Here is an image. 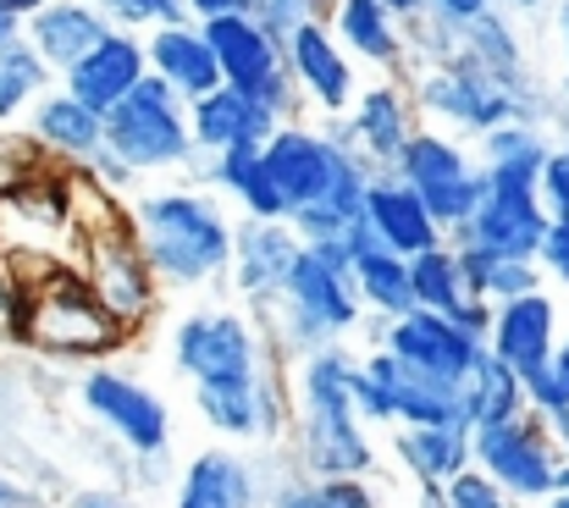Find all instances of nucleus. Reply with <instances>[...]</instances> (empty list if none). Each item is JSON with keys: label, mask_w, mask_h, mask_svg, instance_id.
Instances as JSON below:
<instances>
[{"label": "nucleus", "mask_w": 569, "mask_h": 508, "mask_svg": "<svg viewBox=\"0 0 569 508\" xmlns=\"http://www.w3.org/2000/svg\"><path fill=\"white\" fill-rule=\"evenodd\" d=\"M420 106H426L431 117L465 128V133H481V139H487L492 128H509V122L542 128V122H553V111H559L542 83L515 89V83H503L498 72H487L465 44H459L448 61L426 67V78H420Z\"/></svg>", "instance_id": "obj_1"}, {"label": "nucleus", "mask_w": 569, "mask_h": 508, "mask_svg": "<svg viewBox=\"0 0 569 508\" xmlns=\"http://www.w3.org/2000/svg\"><path fill=\"white\" fill-rule=\"evenodd\" d=\"M139 255L167 282H204L232 260V227L204 193H150L139 205Z\"/></svg>", "instance_id": "obj_2"}, {"label": "nucleus", "mask_w": 569, "mask_h": 508, "mask_svg": "<svg viewBox=\"0 0 569 508\" xmlns=\"http://www.w3.org/2000/svg\"><path fill=\"white\" fill-rule=\"evenodd\" d=\"M305 459L327 481H360V470H371V442L349 398V359L332 348L305 365Z\"/></svg>", "instance_id": "obj_3"}, {"label": "nucleus", "mask_w": 569, "mask_h": 508, "mask_svg": "<svg viewBox=\"0 0 569 508\" xmlns=\"http://www.w3.org/2000/svg\"><path fill=\"white\" fill-rule=\"evenodd\" d=\"M106 156L122 161L128 171L183 167L193 156L189 100L150 72L133 94H122V100L106 111Z\"/></svg>", "instance_id": "obj_4"}, {"label": "nucleus", "mask_w": 569, "mask_h": 508, "mask_svg": "<svg viewBox=\"0 0 569 508\" xmlns=\"http://www.w3.org/2000/svg\"><path fill=\"white\" fill-rule=\"evenodd\" d=\"M216 67H221V83L238 89L243 100L288 117L293 111V78H288V56H282V39L254 17V11H227V17H204L199 22Z\"/></svg>", "instance_id": "obj_5"}, {"label": "nucleus", "mask_w": 569, "mask_h": 508, "mask_svg": "<svg viewBox=\"0 0 569 508\" xmlns=\"http://www.w3.org/2000/svg\"><path fill=\"white\" fill-rule=\"evenodd\" d=\"M392 177L420 193V205L431 210L437 227H453V232L487 205V171L476 167L453 139H442V133H415L403 145Z\"/></svg>", "instance_id": "obj_6"}, {"label": "nucleus", "mask_w": 569, "mask_h": 508, "mask_svg": "<svg viewBox=\"0 0 569 508\" xmlns=\"http://www.w3.org/2000/svg\"><path fill=\"white\" fill-rule=\"evenodd\" d=\"M17 338L56 348V353H89L117 338V321L100 310V299L89 293V282L78 277H44L22 293V316H17Z\"/></svg>", "instance_id": "obj_7"}, {"label": "nucleus", "mask_w": 569, "mask_h": 508, "mask_svg": "<svg viewBox=\"0 0 569 508\" xmlns=\"http://www.w3.org/2000/svg\"><path fill=\"white\" fill-rule=\"evenodd\" d=\"M282 299H288V332L299 342H327L332 332L355 327L360 305H355V277L332 271L327 260H316L310 249H299L288 282H282Z\"/></svg>", "instance_id": "obj_8"}, {"label": "nucleus", "mask_w": 569, "mask_h": 508, "mask_svg": "<svg viewBox=\"0 0 569 508\" xmlns=\"http://www.w3.org/2000/svg\"><path fill=\"white\" fill-rule=\"evenodd\" d=\"M476 459H481V476H492L515 498L559 492V465H553V454H548V442H542V431L531 420L481 426L476 431Z\"/></svg>", "instance_id": "obj_9"}, {"label": "nucleus", "mask_w": 569, "mask_h": 508, "mask_svg": "<svg viewBox=\"0 0 569 508\" xmlns=\"http://www.w3.org/2000/svg\"><path fill=\"white\" fill-rule=\"evenodd\" d=\"M178 365L199 387H254V338L238 316H193L178 327Z\"/></svg>", "instance_id": "obj_10"}, {"label": "nucleus", "mask_w": 569, "mask_h": 508, "mask_svg": "<svg viewBox=\"0 0 569 508\" xmlns=\"http://www.w3.org/2000/svg\"><path fill=\"white\" fill-rule=\"evenodd\" d=\"M327 139L338 150H355L366 167L392 171L398 156H403V145L415 139V111H409V100H403L398 83H381V89H366L355 100V117L349 122H332L327 128Z\"/></svg>", "instance_id": "obj_11"}, {"label": "nucleus", "mask_w": 569, "mask_h": 508, "mask_svg": "<svg viewBox=\"0 0 569 508\" xmlns=\"http://www.w3.org/2000/svg\"><path fill=\"white\" fill-rule=\"evenodd\" d=\"M387 353L431 381H448V387H465L470 365L481 359V342L465 338L448 316H431V310H409L403 321H392L387 332Z\"/></svg>", "instance_id": "obj_12"}, {"label": "nucleus", "mask_w": 569, "mask_h": 508, "mask_svg": "<svg viewBox=\"0 0 569 508\" xmlns=\"http://www.w3.org/2000/svg\"><path fill=\"white\" fill-rule=\"evenodd\" d=\"M61 78H67L61 89H67L78 106H89V111L106 117L122 94H133V89L150 78V61H144V44H139L128 28H111V33H106L89 56H78Z\"/></svg>", "instance_id": "obj_13"}, {"label": "nucleus", "mask_w": 569, "mask_h": 508, "mask_svg": "<svg viewBox=\"0 0 569 508\" xmlns=\"http://www.w3.org/2000/svg\"><path fill=\"white\" fill-rule=\"evenodd\" d=\"M89 293L100 299V310L117 321V327H128V321H139L144 310H150V299H156V282H150V260L128 243V238H117V227H106V232H94L89 238Z\"/></svg>", "instance_id": "obj_14"}, {"label": "nucleus", "mask_w": 569, "mask_h": 508, "mask_svg": "<svg viewBox=\"0 0 569 508\" xmlns=\"http://www.w3.org/2000/svg\"><path fill=\"white\" fill-rule=\"evenodd\" d=\"M282 56H288V78L293 89H305L321 111H343L355 106V61L349 50L332 39L327 22H299L288 39H282Z\"/></svg>", "instance_id": "obj_15"}, {"label": "nucleus", "mask_w": 569, "mask_h": 508, "mask_svg": "<svg viewBox=\"0 0 569 508\" xmlns=\"http://www.w3.org/2000/svg\"><path fill=\"white\" fill-rule=\"evenodd\" d=\"M260 156H266V171H271L277 193L288 199V210L316 205V199L327 193L332 171H338V145H332L327 133L288 128V122H282V128H277V133L260 145Z\"/></svg>", "instance_id": "obj_16"}, {"label": "nucleus", "mask_w": 569, "mask_h": 508, "mask_svg": "<svg viewBox=\"0 0 569 508\" xmlns=\"http://www.w3.org/2000/svg\"><path fill=\"white\" fill-rule=\"evenodd\" d=\"M360 221L377 232V243L387 255H403V260H415V255H426V249L442 243V227L431 221V210L420 205V193L403 188L392 171L371 177V188H366V216H360Z\"/></svg>", "instance_id": "obj_17"}, {"label": "nucleus", "mask_w": 569, "mask_h": 508, "mask_svg": "<svg viewBox=\"0 0 569 508\" xmlns=\"http://www.w3.org/2000/svg\"><path fill=\"white\" fill-rule=\"evenodd\" d=\"M548 210L542 199H509V193H487V205L459 227V243L503 255V260H537L542 238H548Z\"/></svg>", "instance_id": "obj_18"}, {"label": "nucleus", "mask_w": 569, "mask_h": 508, "mask_svg": "<svg viewBox=\"0 0 569 508\" xmlns=\"http://www.w3.org/2000/svg\"><path fill=\"white\" fill-rule=\"evenodd\" d=\"M83 404H89L122 442H133L139 454H161V448H167V409H161V398L144 392L139 381L111 376V370H94V376L83 381Z\"/></svg>", "instance_id": "obj_19"}, {"label": "nucleus", "mask_w": 569, "mask_h": 508, "mask_svg": "<svg viewBox=\"0 0 569 508\" xmlns=\"http://www.w3.org/2000/svg\"><path fill=\"white\" fill-rule=\"evenodd\" d=\"M277 128H282L277 111L243 100V94L227 89V83L210 89V94H199V100H189L193 150H204V156H221V150H238V145H266Z\"/></svg>", "instance_id": "obj_20"}, {"label": "nucleus", "mask_w": 569, "mask_h": 508, "mask_svg": "<svg viewBox=\"0 0 569 508\" xmlns=\"http://www.w3.org/2000/svg\"><path fill=\"white\" fill-rule=\"evenodd\" d=\"M492 353L526 381H537L548 365H553V299L537 288V293H520L509 299L498 316H492Z\"/></svg>", "instance_id": "obj_21"}, {"label": "nucleus", "mask_w": 569, "mask_h": 508, "mask_svg": "<svg viewBox=\"0 0 569 508\" xmlns=\"http://www.w3.org/2000/svg\"><path fill=\"white\" fill-rule=\"evenodd\" d=\"M366 376L387 392L392 420H409V426H465V392L459 387L431 381V376L398 365L392 353H371L366 359Z\"/></svg>", "instance_id": "obj_22"}, {"label": "nucleus", "mask_w": 569, "mask_h": 508, "mask_svg": "<svg viewBox=\"0 0 569 508\" xmlns=\"http://www.w3.org/2000/svg\"><path fill=\"white\" fill-rule=\"evenodd\" d=\"M111 33V17L94 0H50L44 11H33L22 22V39L39 50V61L50 72H67L78 56H89L100 39Z\"/></svg>", "instance_id": "obj_23"}, {"label": "nucleus", "mask_w": 569, "mask_h": 508, "mask_svg": "<svg viewBox=\"0 0 569 508\" xmlns=\"http://www.w3.org/2000/svg\"><path fill=\"white\" fill-rule=\"evenodd\" d=\"M299 249L305 243L293 238L288 221H243L232 232V260H227V266H238V293L277 299L288 271H293V260H299Z\"/></svg>", "instance_id": "obj_24"}, {"label": "nucleus", "mask_w": 569, "mask_h": 508, "mask_svg": "<svg viewBox=\"0 0 569 508\" xmlns=\"http://www.w3.org/2000/svg\"><path fill=\"white\" fill-rule=\"evenodd\" d=\"M542 167H548V139H542V128L509 122V128H492V133L481 139L487 193L537 199V188H542Z\"/></svg>", "instance_id": "obj_25"}, {"label": "nucleus", "mask_w": 569, "mask_h": 508, "mask_svg": "<svg viewBox=\"0 0 569 508\" xmlns=\"http://www.w3.org/2000/svg\"><path fill=\"white\" fill-rule=\"evenodd\" d=\"M144 61H150V72H156L167 89H178L183 100H199V94L221 89V67H216V56H210L199 22L156 28L150 44H144Z\"/></svg>", "instance_id": "obj_26"}, {"label": "nucleus", "mask_w": 569, "mask_h": 508, "mask_svg": "<svg viewBox=\"0 0 569 508\" xmlns=\"http://www.w3.org/2000/svg\"><path fill=\"white\" fill-rule=\"evenodd\" d=\"M327 28L349 56H360L371 67H403V56H409L403 22L387 11V0H332Z\"/></svg>", "instance_id": "obj_27"}, {"label": "nucleus", "mask_w": 569, "mask_h": 508, "mask_svg": "<svg viewBox=\"0 0 569 508\" xmlns=\"http://www.w3.org/2000/svg\"><path fill=\"white\" fill-rule=\"evenodd\" d=\"M33 145H44V150H56V156H67V161L83 167V161H94L106 150V117L89 111V106H78L67 89L61 94H44L33 106Z\"/></svg>", "instance_id": "obj_28"}, {"label": "nucleus", "mask_w": 569, "mask_h": 508, "mask_svg": "<svg viewBox=\"0 0 569 508\" xmlns=\"http://www.w3.org/2000/svg\"><path fill=\"white\" fill-rule=\"evenodd\" d=\"M210 177L249 210V221H288V199L277 193L271 171H266V156L260 145H238V150H221L210 161Z\"/></svg>", "instance_id": "obj_29"}, {"label": "nucleus", "mask_w": 569, "mask_h": 508, "mask_svg": "<svg viewBox=\"0 0 569 508\" xmlns=\"http://www.w3.org/2000/svg\"><path fill=\"white\" fill-rule=\"evenodd\" d=\"M465 426H503V420H520V404H526V387H520V376L492 353V348H481V359L470 365V376H465Z\"/></svg>", "instance_id": "obj_30"}, {"label": "nucleus", "mask_w": 569, "mask_h": 508, "mask_svg": "<svg viewBox=\"0 0 569 508\" xmlns=\"http://www.w3.org/2000/svg\"><path fill=\"white\" fill-rule=\"evenodd\" d=\"M459 44L487 67V72H498L503 83H515V89H526V83H537L531 78V67H526V50H520V33L509 28V17L492 6V11H481L476 22H465L459 28Z\"/></svg>", "instance_id": "obj_31"}, {"label": "nucleus", "mask_w": 569, "mask_h": 508, "mask_svg": "<svg viewBox=\"0 0 569 508\" xmlns=\"http://www.w3.org/2000/svg\"><path fill=\"white\" fill-rule=\"evenodd\" d=\"M398 454L420 481H453L470 459V426H409L398 437Z\"/></svg>", "instance_id": "obj_32"}, {"label": "nucleus", "mask_w": 569, "mask_h": 508, "mask_svg": "<svg viewBox=\"0 0 569 508\" xmlns=\"http://www.w3.org/2000/svg\"><path fill=\"white\" fill-rule=\"evenodd\" d=\"M178 508H254V481H249V470L238 459L204 454V459H193L189 476H183Z\"/></svg>", "instance_id": "obj_33"}, {"label": "nucleus", "mask_w": 569, "mask_h": 508, "mask_svg": "<svg viewBox=\"0 0 569 508\" xmlns=\"http://www.w3.org/2000/svg\"><path fill=\"white\" fill-rule=\"evenodd\" d=\"M459 255V277L476 299H520V293H537V260H503V255H487V249H470V243H453Z\"/></svg>", "instance_id": "obj_34"}, {"label": "nucleus", "mask_w": 569, "mask_h": 508, "mask_svg": "<svg viewBox=\"0 0 569 508\" xmlns=\"http://www.w3.org/2000/svg\"><path fill=\"white\" fill-rule=\"evenodd\" d=\"M409 288H415V310H431V316H453L465 299H476L459 277V255L453 243H437L426 255L409 260Z\"/></svg>", "instance_id": "obj_35"}, {"label": "nucleus", "mask_w": 569, "mask_h": 508, "mask_svg": "<svg viewBox=\"0 0 569 508\" xmlns=\"http://www.w3.org/2000/svg\"><path fill=\"white\" fill-rule=\"evenodd\" d=\"M355 293L366 305H377L381 316L403 321L415 310V288H409V260L403 255H387V249H366L355 255Z\"/></svg>", "instance_id": "obj_36"}, {"label": "nucleus", "mask_w": 569, "mask_h": 508, "mask_svg": "<svg viewBox=\"0 0 569 508\" xmlns=\"http://www.w3.org/2000/svg\"><path fill=\"white\" fill-rule=\"evenodd\" d=\"M44 83H50V67L39 61V50H33L28 39L6 44V50H0V122L22 117L28 100L44 94Z\"/></svg>", "instance_id": "obj_37"}, {"label": "nucleus", "mask_w": 569, "mask_h": 508, "mask_svg": "<svg viewBox=\"0 0 569 508\" xmlns=\"http://www.w3.org/2000/svg\"><path fill=\"white\" fill-rule=\"evenodd\" d=\"M111 28H139V22H156V28H172V22H189L183 0H94Z\"/></svg>", "instance_id": "obj_38"}, {"label": "nucleus", "mask_w": 569, "mask_h": 508, "mask_svg": "<svg viewBox=\"0 0 569 508\" xmlns=\"http://www.w3.org/2000/svg\"><path fill=\"white\" fill-rule=\"evenodd\" d=\"M327 11H332V0H254V17L277 39H288L299 22H327Z\"/></svg>", "instance_id": "obj_39"}, {"label": "nucleus", "mask_w": 569, "mask_h": 508, "mask_svg": "<svg viewBox=\"0 0 569 508\" xmlns=\"http://www.w3.org/2000/svg\"><path fill=\"white\" fill-rule=\"evenodd\" d=\"M442 508H503V487H498L492 476H481V470H459V476L448 481Z\"/></svg>", "instance_id": "obj_40"}, {"label": "nucleus", "mask_w": 569, "mask_h": 508, "mask_svg": "<svg viewBox=\"0 0 569 508\" xmlns=\"http://www.w3.org/2000/svg\"><path fill=\"white\" fill-rule=\"evenodd\" d=\"M537 199H542V210H548L553 221L569 216V145L548 150V167H542V188H537Z\"/></svg>", "instance_id": "obj_41"}, {"label": "nucleus", "mask_w": 569, "mask_h": 508, "mask_svg": "<svg viewBox=\"0 0 569 508\" xmlns=\"http://www.w3.org/2000/svg\"><path fill=\"white\" fill-rule=\"evenodd\" d=\"M559 282H569V216H559V221H548V238H542V255H537Z\"/></svg>", "instance_id": "obj_42"}, {"label": "nucleus", "mask_w": 569, "mask_h": 508, "mask_svg": "<svg viewBox=\"0 0 569 508\" xmlns=\"http://www.w3.org/2000/svg\"><path fill=\"white\" fill-rule=\"evenodd\" d=\"M22 293H28V288H22V282L11 277V266L0 260V332H11V338H17V316H22Z\"/></svg>", "instance_id": "obj_43"}, {"label": "nucleus", "mask_w": 569, "mask_h": 508, "mask_svg": "<svg viewBox=\"0 0 569 508\" xmlns=\"http://www.w3.org/2000/svg\"><path fill=\"white\" fill-rule=\"evenodd\" d=\"M426 11H437L448 28H465V22H476L481 11H492V0H426Z\"/></svg>", "instance_id": "obj_44"}, {"label": "nucleus", "mask_w": 569, "mask_h": 508, "mask_svg": "<svg viewBox=\"0 0 569 508\" xmlns=\"http://www.w3.org/2000/svg\"><path fill=\"white\" fill-rule=\"evenodd\" d=\"M277 508H343L332 498V487H282Z\"/></svg>", "instance_id": "obj_45"}, {"label": "nucleus", "mask_w": 569, "mask_h": 508, "mask_svg": "<svg viewBox=\"0 0 569 508\" xmlns=\"http://www.w3.org/2000/svg\"><path fill=\"white\" fill-rule=\"evenodd\" d=\"M189 22H204V17H227V11H254V0H183Z\"/></svg>", "instance_id": "obj_46"}, {"label": "nucleus", "mask_w": 569, "mask_h": 508, "mask_svg": "<svg viewBox=\"0 0 569 508\" xmlns=\"http://www.w3.org/2000/svg\"><path fill=\"white\" fill-rule=\"evenodd\" d=\"M327 487H332V498H338L343 508H377L371 498H366V487H360V481H327Z\"/></svg>", "instance_id": "obj_47"}, {"label": "nucleus", "mask_w": 569, "mask_h": 508, "mask_svg": "<svg viewBox=\"0 0 569 508\" xmlns=\"http://www.w3.org/2000/svg\"><path fill=\"white\" fill-rule=\"evenodd\" d=\"M17 39H22V17H11V11L0 6V50H6V44H17Z\"/></svg>", "instance_id": "obj_48"}, {"label": "nucleus", "mask_w": 569, "mask_h": 508, "mask_svg": "<svg viewBox=\"0 0 569 508\" xmlns=\"http://www.w3.org/2000/svg\"><path fill=\"white\" fill-rule=\"evenodd\" d=\"M553 381H559V392H565V404H569V342L553 353Z\"/></svg>", "instance_id": "obj_49"}, {"label": "nucleus", "mask_w": 569, "mask_h": 508, "mask_svg": "<svg viewBox=\"0 0 569 508\" xmlns=\"http://www.w3.org/2000/svg\"><path fill=\"white\" fill-rule=\"evenodd\" d=\"M387 11H392L398 22H409V17H420V11H426V0H387Z\"/></svg>", "instance_id": "obj_50"}, {"label": "nucleus", "mask_w": 569, "mask_h": 508, "mask_svg": "<svg viewBox=\"0 0 569 508\" xmlns=\"http://www.w3.org/2000/svg\"><path fill=\"white\" fill-rule=\"evenodd\" d=\"M0 6H6L11 17H22V22H28V17H33V11H44L50 0H0Z\"/></svg>", "instance_id": "obj_51"}, {"label": "nucleus", "mask_w": 569, "mask_h": 508, "mask_svg": "<svg viewBox=\"0 0 569 508\" xmlns=\"http://www.w3.org/2000/svg\"><path fill=\"white\" fill-rule=\"evenodd\" d=\"M553 28H559V50L569 56V0H559V11H553Z\"/></svg>", "instance_id": "obj_52"}, {"label": "nucleus", "mask_w": 569, "mask_h": 508, "mask_svg": "<svg viewBox=\"0 0 569 508\" xmlns=\"http://www.w3.org/2000/svg\"><path fill=\"white\" fill-rule=\"evenodd\" d=\"M72 508H122V504L106 498V492H83V498H72Z\"/></svg>", "instance_id": "obj_53"}, {"label": "nucleus", "mask_w": 569, "mask_h": 508, "mask_svg": "<svg viewBox=\"0 0 569 508\" xmlns=\"http://www.w3.org/2000/svg\"><path fill=\"white\" fill-rule=\"evenodd\" d=\"M17 504H22V492L11 481H0V508H17Z\"/></svg>", "instance_id": "obj_54"}, {"label": "nucleus", "mask_w": 569, "mask_h": 508, "mask_svg": "<svg viewBox=\"0 0 569 508\" xmlns=\"http://www.w3.org/2000/svg\"><path fill=\"white\" fill-rule=\"evenodd\" d=\"M492 6H498V11H503V6H515V11H537V6H548V0H492Z\"/></svg>", "instance_id": "obj_55"}, {"label": "nucleus", "mask_w": 569, "mask_h": 508, "mask_svg": "<svg viewBox=\"0 0 569 508\" xmlns=\"http://www.w3.org/2000/svg\"><path fill=\"white\" fill-rule=\"evenodd\" d=\"M553 122L565 128V145H569V106H565V100H559V111H553Z\"/></svg>", "instance_id": "obj_56"}, {"label": "nucleus", "mask_w": 569, "mask_h": 508, "mask_svg": "<svg viewBox=\"0 0 569 508\" xmlns=\"http://www.w3.org/2000/svg\"><path fill=\"white\" fill-rule=\"evenodd\" d=\"M553 431H559V437L569 442V415H559V420H553Z\"/></svg>", "instance_id": "obj_57"}, {"label": "nucleus", "mask_w": 569, "mask_h": 508, "mask_svg": "<svg viewBox=\"0 0 569 508\" xmlns=\"http://www.w3.org/2000/svg\"><path fill=\"white\" fill-rule=\"evenodd\" d=\"M559 492H569V465H559Z\"/></svg>", "instance_id": "obj_58"}, {"label": "nucleus", "mask_w": 569, "mask_h": 508, "mask_svg": "<svg viewBox=\"0 0 569 508\" xmlns=\"http://www.w3.org/2000/svg\"><path fill=\"white\" fill-rule=\"evenodd\" d=\"M553 508H569V492H553Z\"/></svg>", "instance_id": "obj_59"}, {"label": "nucleus", "mask_w": 569, "mask_h": 508, "mask_svg": "<svg viewBox=\"0 0 569 508\" xmlns=\"http://www.w3.org/2000/svg\"><path fill=\"white\" fill-rule=\"evenodd\" d=\"M420 508H442V498H426V504H420Z\"/></svg>", "instance_id": "obj_60"}, {"label": "nucleus", "mask_w": 569, "mask_h": 508, "mask_svg": "<svg viewBox=\"0 0 569 508\" xmlns=\"http://www.w3.org/2000/svg\"><path fill=\"white\" fill-rule=\"evenodd\" d=\"M565 106H569V72H565Z\"/></svg>", "instance_id": "obj_61"}]
</instances>
